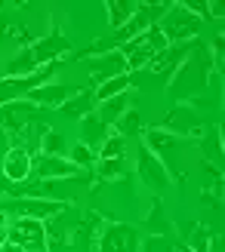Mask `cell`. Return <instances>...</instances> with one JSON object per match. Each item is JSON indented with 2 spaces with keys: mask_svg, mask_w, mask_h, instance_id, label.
Instances as JSON below:
<instances>
[{
  "mask_svg": "<svg viewBox=\"0 0 225 252\" xmlns=\"http://www.w3.org/2000/svg\"><path fill=\"white\" fill-rule=\"evenodd\" d=\"M9 243L22 246L25 252H46V228L37 219H16L9 228Z\"/></svg>",
  "mask_w": 225,
  "mask_h": 252,
  "instance_id": "cell-8",
  "label": "cell"
},
{
  "mask_svg": "<svg viewBox=\"0 0 225 252\" xmlns=\"http://www.w3.org/2000/svg\"><path fill=\"white\" fill-rule=\"evenodd\" d=\"M130 108H133V105H130V95L123 93V95L108 98V102H99L93 114H96L99 120H102L105 126H114V123L120 120V114H123V111H130Z\"/></svg>",
  "mask_w": 225,
  "mask_h": 252,
  "instance_id": "cell-16",
  "label": "cell"
},
{
  "mask_svg": "<svg viewBox=\"0 0 225 252\" xmlns=\"http://www.w3.org/2000/svg\"><path fill=\"white\" fill-rule=\"evenodd\" d=\"M37 154H46V157H65V135L46 126L43 135H40V142H37Z\"/></svg>",
  "mask_w": 225,
  "mask_h": 252,
  "instance_id": "cell-21",
  "label": "cell"
},
{
  "mask_svg": "<svg viewBox=\"0 0 225 252\" xmlns=\"http://www.w3.org/2000/svg\"><path fill=\"white\" fill-rule=\"evenodd\" d=\"M114 129H117V135H123V138H130V135H139V129H142V117H139V111H136V108L123 111V114H120V120L114 123Z\"/></svg>",
  "mask_w": 225,
  "mask_h": 252,
  "instance_id": "cell-22",
  "label": "cell"
},
{
  "mask_svg": "<svg viewBox=\"0 0 225 252\" xmlns=\"http://www.w3.org/2000/svg\"><path fill=\"white\" fill-rule=\"evenodd\" d=\"M157 129H164V132H170V135H201V129H204V120H201V114H197L194 108H188V105H173L170 108V114L160 120V126Z\"/></svg>",
  "mask_w": 225,
  "mask_h": 252,
  "instance_id": "cell-6",
  "label": "cell"
},
{
  "mask_svg": "<svg viewBox=\"0 0 225 252\" xmlns=\"http://www.w3.org/2000/svg\"><path fill=\"white\" fill-rule=\"evenodd\" d=\"M127 90H130V74H117V77H111V80H105V83H99L96 90H93L96 105H99V102H108V98H114V95H123Z\"/></svg>",
  "mask_w": 225,
  "mask_h": 252,
  "instance_id": "cell-19",
  "label": "cell"
},
{
  "mask_svg": "<svg viewBox=\"0 0 225 252\" xmlns=\"http://www.w3.org/2000/svg\"><path fill=\"white\" fill-rule=\"evenodd\" d=\"M9 243V228H0V249Z\"/></svg>",
  "mask_w": 225,
  "mask_h": 252,
  "instance_id": "cell-29",
  "label": "cell"
},
{
  "mask_svg": "<svg viewBox=\"0 0 225 252\" xmlns=\"http://www.w3.org/2000/svg\"><path fill=\"white\" fill-rule=\"evenodd\" d=\"M191 46H194V43H170L164 53H157V56H154V62H151L148 68H151L154 74H160V77H167V80H170V77H173V71L182 65V59L191 53Z\"/></svg>",
  "mask_w": 225,
  "mask_h": 252,
  "instance_id": "cell-14",
  "label": "cell"
},
{
  "mask_svg": "<svg viewBox=\"0 0 225 252\" xmlns=\"http://www.w3.org/2000/svg\"><path fill=\"white\" fill-rule=\"evenodd\" d=\"M201 148H204V154H210V160L219 163L222 160V138H219V129H210L204 138H201Z\"/></svg>",
  "mask_w": 225,
  "mask_h": 252,
  "instance_id": "cell-27",
  "label": "cell"
},
{
  "mask_svg": "<svg viewBox=\"0 0 225 252\" xmlns=\"http://www.w3.org/2000/svg\"><path fill=\"white\" fill-rule=\"evenodd\" d=\"M117 74H130L127 71V62H123V56L117 53H105V56H99V59H93L90 62V86L96 90L99 83H105V80H111V77H117Z\"/></svg>",
  "mask_w": 225,
  "mask_h": 252,
  "instance_id": "cell-11",
  "label": "cell"
},
{
  "mask_svg": "<svg viewBox=\"0 0 225 252\" xmlns=\"http://www.w3.org/2000/svg\"><path fill=\"white\" fill-rule=\"evenodd\" d=\"M136 252H176V246H173L164 234H151V237H145V240H139V249Z\"/></svg>",
  "mask_w": 225,
  "mask_h": 252,
  "instance_id": "cell-26",
  "label": "cell"
},
{
  "mask_svg": "<svg viewBox=\"0 0 225 252\" xmlns=\"http://www.w3.org/2000/svg\"><path fill=\"white\" fill-rule=\"evenodd\" d=\"M136 6H139V0H108V3H105V9H108V25L114 31H120L123 25L133 19Z\"/></svg>",
  "mask_w": 225,
  "mask_h": 252,
  "instance_id": "cell-18",
  "label": "cell"
},
{
  "mask_svg": "<svg viewBox=\"0 0 225 252\" xmlns=\"http://www.w3.org/2000/svg\"><path fill=\"white\" fill-rule=\"evenodd\" d=\"M65 117H74V120H83L86 114H93L96 111V95H93V86H86V90H74L68 98H65V105L59 108Z\"/></svg>",
  "mask_w": 225,
  "mask_h": 252,
  "instance_id": "cell-15",
  "label": "cell"
},
{
  "mask_svg": "<svg viewBox=\"0 0 225 252\" xmlns=\"http://www.w3.org/2000/svg\"><path fill=\"white\" fill-rule=\"evenodd\" d=\"M170 43H167V37L160 34V28L154 25V28H148L142 34H136L130 37L127 43H123L117 53L123 56V62H127V71H139V68H148L154 62L157 53H164Z\"/></svg>",
  "mask_w": 225,
  "mask_h": 252,
  "instance_id": "cell-2",
  "label": "cell"
},
{
  "mask_svg": "<svg viewBox=\"0 0 225 252\" xmlns=\"http://www.w3.org/2000/svg\"><path fill=\"white\" fill-rule=\"evenodd\" d=\"M25 49L31 53L34 65H37V68H43V65H53V62H59V56H62V53H68L71 43H68V37L62 34L59 28H53L49 34H43L40 40H31V46H25Z\"/></svg>",
  "mask_w": 225,
  "mask_h": 252,
  "instance_id": "cell-7",
  "label": "cell"
},
{
  "mask_svg": "<svg viewBox=\"0 0 225 252\" xmlns=\"http://www.w3.org/2000/svg\"><path fill=\"white\" fill-rule=\"evenodd\" d=\"M31 169H34V163H31V154L25 148H9L3 154V179L6 182H16V185L28 182Z\"/></svg>",
  "mask_w": 225,
  "mask_h": 252,
  "instance_id": "cell-12",
  "label": "cell"
},
{
  "mask_svg": "<svg viewBox=\"0 0 225 252\" xmlns=\"http://www.w3.org/2000/svg\"><path fill=\"white\" fill-rule=\"evenodd\" d=\"M136 249H139V231H133L130 224L105 221L99 228L96 252H136Z\"/></svg>",
  "mask_w": 225,
  "mask_h": 252,
  "instance_id": "cell-5",
  "label": "cell"
},
{
  "mask_svg": "<svg viewBox=\"0 0 225 252\" xmlns=\"http://www.w3.org/2000/svg\"><path fill=\"white\" fill-rule=\"evenodd\" d=\"M0 209H16L19 219H37V221H46V219H56L65 212V203H59V200H49V197H22L16 203H6Z\"/></svg>",
  "mask_w": 225,
  "mask_h": 252,
  "instance_id": "cell-9",
  "label": "cell"
},
{
  "mask_svg": "<svg viewBox=\"0 0 225 252\" xmlns=\"http://www.w3.org/2000/svg\"><path fill=\"white\" fill-rule=\"evenodd\" d=\"M71 93H74V86L68 83H43L37 90L25 93V102H31L34 108H62Z\"/></svg>",
  "mask_w": 225,
  "mask_h": 252,
  "instance_id": "cell-10",
  "label": "cell"
},
{
  "mask_svg": "<svg viewBox=\"0 0 225 252\" xmlns=\"http://www.w3.org/2000/svg\"><path fill=\"white\" fill-rule=\"evenodd\" d=\"M123 151H127V138L117 135V132H111L102 142V148L96 151V157L99 160H111V157H123Z\"/></svg>",
  "mask_w": 225,
  "mask_h": 252,
  "instance_id": "cell-23",
  "label": "cell"
},
{
  "mask_svg": "<svg viewBox=\"0 0 225 252\" xmlns=\"http://www.w3.org/2000/svg\"><path fill=\"white\" fill-rule=\"evenodd\" d=\"M68 160H71L77 169H93L99 157H96V151H90L86 145H80V142H77V145H74V148L68 151Z\"/></svg>",
  "mask_w": 225,
  "mask_h": 252,
  "instance_id": "cell-25",
  "label": "cell"
},
{
  "mask_svg": "<svg viewBox=\"0 0 225 252\" xmlns=\"http://www.w3.org/2000/svg\"><path fill=\"white\" fill-rule=\"evenodd\" d=\"M157 28L167 37V43H194L201 34V19L191 16L182 3H170V9L164 12V25Z\"/></svg>",
  "mask_w": 225,
  "mask_h": 252,
  "instance_id": "cell-3",
  "label": "cell"
},
{
  "mask_svg": "<svg viewBox=\"0 0 225 252\" xmlns=\"http://www.w3.org/2000/svg\"><path fill=\"white\" fill-rule=\"evenodd\" d=\"M0 228H9V216H6L3 209H0Z\"/></svg>",
  "mask_w": 225,
  "mask_h": 252,
  "instance_id": "cell-30",
  "label": "cell"
},
{
  "mask_svg": "<svg viewBox=\"0 0 225 252\" xmlns=\"http://www.w3.org/2000/svg\"><path fill=\"white\" fill-rule=\"evenodd\" d=\"M213 71H216V65H213V59H210L207 43L194 40L191 53L182 59V65L173 71V77H170V98H173V105L194 102V95L207 93Z\"/></svg>",
  "mask_w": 225,
  "mask_h": 252,
  "instance_id": "cell-1",
  "label": "cell"
},
{
  "mask_svg": "<svg viewBox=\"0 0 225 252\" xmlns=\"http://www.w3.org/2000/svg\"><path fill=\"white\" fill-rule=\"evenodd\" d=\"M188 246L191 252H210V246H213V234H210L204 224H194V231H188Z\"/></svg>",
  "mask_w": 225,
  "mask_h": 252,
  "instance_id": "cell-24",
  "label": "cell"
},
{
  "mask_svg": "<svg viewBox=\"0 0 225 252\" xmlns=\"http://www.w3.org/2000/svg\"><path fill=\"white\" fill-rule=\"evenodd\" d=\"M136 172H139V179L148 185V191H154V194H164L167 188L173 185L167 166H164V163H160L142 142L136 145Z\"/></svg>",
  "mask_w": 225,
  "mask_h": 252,
  "instance_id": "cell-4",
  "label": "cell"
},
{
  "mask_svg": "<svg viewBox=\"0 0 225 252\" xmlns=\"http://www.w3.org/2000/svg\"><path fill=\"white\" fill-rule=\"evenodd\" d=\"M222 3H210V19H222Z\"/></svg>",
  "mask_w": 225,
  "mask_h": 252,
  "instance_id": "cell-28",
  "label": "cell"
},
{
  "mask_svg": "<svg viewBox=\"0 0 225 252\" xmlns=\"http://www.w3.org/2000/svg\"><path fill=\"white\" fill-rule=\"evenodd\" d=\"M83 169H77L68 157H46L40 154L37 160V179L40 182H49V179H80Z\"/></svg>",
  "mask_w": 225,
  "mask_h": 252,
  "instance_id": "cell-13",
  "label": "cell"
},
{
  "mask_svg": "<svg viewBox=\"0 0 225 252\" xmlns=\"http://www.w3.org/2000/svg\"><path fill=\"white\" fill-rule=\"evenodd\" d=\"M108 129H111V126H105L96 114H86L83 117V142L80 145H86L90 151H99V148H102V142L111 135Z\"/></svg>",
  "mask_w": 225,
  "mask_h": 252,
  "instance_id": "cell-17",
  "label": "cell"
},
{
  "mask_svg": "<svg viewBox=\"0 0 225 252\" xmlns=\"http://www.w3.org/2000/svg\"><path fill=\"white\" fill-rule=\"evenodd\" d=\"M130 172L127 157H111V160H96V175L99 182H111V179H123Z\"/></svg>",
  "mask_w": 225,
  "mask_h": 252,
  "instance_id": "cell-20",
  "label": "cell"
},
{
  "mask_svg": "<svg viewBox=\"0 0 225 252\" xmlns=\"http://www.w3.org/2000/svg\"><path fill=\"white\" fill-rule=\"evenodd\" d=\"M0 77H3V74H0Z\"/></svg>",
  "mask_w": 225,
  "mask_h": 252,
  "instance_id": "cell-31",
  "label": "cell"
}]
</instances>
